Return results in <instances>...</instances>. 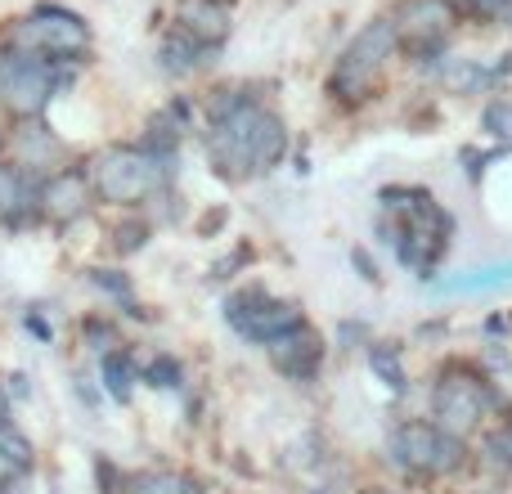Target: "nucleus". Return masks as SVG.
<instances>
[{
    "label": "nucleus",
    "mask_w": 512,
    "mask_h": 494,
    "mask_svg": "<svg viewBox=\"0 0 512 494\" xmlns=\"http://www.w3.org/2000/svg\"><path fill=\"white\" fill-rule=\"evenodd\" d=\"M283 153H288V126L279 113H270L256 99L207 126V158H212L216 176L234 180V185L270 176L283 162Z\"/></svg>",
    "instance_id": "f257e3e1"
},
{
    "label": "nucleus",
    "mask_w": 512,
    "mask_h": 494,
    "mask_svg": "<svg viewBox=\"0 0 512 494\" xmlns=\"http://www.w3.org/2000/svg\"><path fill=\"white\" fill-rule=\"evenodd\" d=\"M171 167L176 162L153 158L144 144H108V149H99L90 158L86 176H90L95 198L117 203V207H140L171 185Z\"/></svg>",
    "instance_id": "f03ea898"
},
{
    "label": "nucleus",
    "mask_w": 512,
    "mask_h": 494,
    "mask_svg": "<svg viewBox=\"0 0 512 494\" xmlns=\"http://www.w3.org/2000/svg\"><path fill=\"white\" fill-rule=\"evenodd\" d=\"M9 50L18 54H41V59L68 63L90 54V27L81 23V14L63 5H36L27 18H18L9 32Z\"/></svg>",
    "instance_id": "7ed1b4c3"
},
{
    "label": "nucleus",
    "mask_w": 512,
    "mask_h": 494,
    "mask_svg": "<svg viewBox=\"0 0 512 494\" xmlns=\"http://www.w3.org/2000/svg\"><path fill=\"white\" fill-rule=\"evenodd\" d=\"M396 45H400L396 23H391V18H373V23L360 27V32H355V41L342 50L333 77H328V90H333V95H342L346 104H360V99L373 90L382 63L391 59V50H396Z\"/></svg>",
    "instance_id": "20e7f679"
},
{
    "label": "nucleus",
    "mask_w": 512,
    "mask_h": 494,
    "mask_svg": "<svg viewBox=\"0 0 512 494\" xmlns=\"http://www.w3.org/2000/svg\"><path fill=\"white\" fill-rule=\"evenodd\" d=\"M63 81H68V63L9 50L5 77H0V104H5L18 122H32V117H41L45 108H50L54 90H59Z\"/></svg>",
    "instance_id": "39448f33"
},
{
    "label": "nucleus",
    "mask_w": 512,
    "mask_h": 494,
    "mask_svg": "<svg viewBox=\"0 0 512 494\" xmlns=\"http://www.w3.org/2000/svg\"><path fill=\"white\" fill-rule=\"evenodd\" d=\"M391 459L396 468L418 472V477H450V472L463 468V441L450 432H441L436 423H423V418H409L391 432Z\"/></svg>",
    "instance_id": "423d86ee"
},
{
    "label": "nucleus",
    "mask_w": 512,
    "mask_h": 494,
    "mask_svg": "<svg viewBox=\"0 0 512 494\" xmlns=\"http://www.w3.org/2000/svg\"><path fill=\"white\" fill-rule=\"evenodd\" d=\"M225 324L256 346H270L279 337H288L292 328L306 324V315H301L297 301H279L261 283H252V288H239L225 297Z\"/></svg>",
    "instance_id": "0eeeda50"
},
{
    "label": "nucleus",
    "mask_w": 512,
    "mask_h": 494,
    "mask_svg": "<svg viewBox=\"0 0 512 494\" xmlns=\"http://www.w3.org/2000/svg\"><path fill=\"white\" fill-rule=\"evenodd\" d=\"M499 405V396L486 387V378H468V373H441V382H436L432 391V418L441 432L450 436H468L481 427V418H486V409Z\"/></svg>",
    "instance_id": "6e6552de"
},
{
    "label": "nucleus",
    "mask_w": 512,
    "mask_h": 494,
    "mask_svg": "<svg viewBox=\"0 0 512 494\" xmlns=\"http://www.w3.org/2000/svg\"><path fill=\"white\" fill-rule=\"evenodd\" d=\"M454 18H459L454 14V0H405L391 23H396V36L414 54L436 59V54L445 50V36H450Z\"/></svg>",
    "instance_id": "1a4fd4ad"
},
{
    "label": "nucleus",
    "mask_w": 512,
    "mask_h": 494,
    "mask_svg": "<svg viewBox=\"0 0 512 494\" xmlns=\"http://www.w3.org/2000/svg\"><path fill=\"white\" fill-rule=\"evenodd\" d=\"M95 203L86 171H54L41 180V216L54 225H72L86 216V207Z\"/></svg>",
    "instance_id": "9d476101"
},
{
    "label": "nucleus",
    "mask_w": 512,
    "mask_h": 494,
    "mask_svg": "<svg viewBox=\"0 0 512 494\" xmlns=\"http://www.w3.org/2000/svg\"><path fill=\"white\" fill-rule=\"evenodd\" d=\"M265 351H270V364H274V369H279L288 382H310L319 369H324V337H319L310 324L292 328L288 337L270 342Z\"/></svg>",
    "instance_id": "9b49d317"
},
{
    "label": "nucleus",
    "mask_w": 512,
    "mask_h": 494,
    "mask_svg": "<svg viewBox=\"0 0 512 494\" xmlns=\"http://www.w3.org/2000/svg\"><path fill=\"white\" fill-rule=\"evenodd\" d=\"M59 153H63V144L54 140V131L41 122V117L18 122V131H14V167H23L27 176L45 180V176H54L50 167L59 162Z\"/></svg>",
    "instance_id": "f8f14e48"
},
{
    "label": "nucleus",
    "mask_w": 512,
    "mask_h": 494,
    "mask_svg": "<svg viewBox=\"0 0 512 494\" xmlns=\"http://www.w3.org/2000/svg\"><path fill=\"white\" fill-rule=\"evenodd\" d=\"M41 212V180L27 176L14 162H0V221L23 225Z\"/></svg>",
    "instance_id": "ddd939ff"
},
{
    "label": "nucleus",
    "mask_w": 512,
    "mask_h": 494,
    "mask_svg": "<svg viewBox=\"0 0 512 494\" xmlns=\"http://www.w3.org/2000/svg\"><path fill=\"white\" fill-rule=\"evenodd\" d=\"M176 27L221 50V41L230 36V5L225 0H176Z\"/></svg>",
    "instance_id": "4468645a"
},
{
    "label": "nucleus",
    "mask_w": 512,
    "mask_h": 494,
    "mask_svg": "<svg viewBox=\"0 0 512 494\" xmlns=\"http://www.w3.org/2000/svg\"><path fill=\"white\" fill-rule=\"evenodd\" d=\"M162 72H171V77H189V72L207 68V63H216V50L203 41H194L189 32H180V27H171L167 36H162Z\"/></svg>",
    "instance_id": "2eb2a0df"
},
{
    "label": "nucleus",
    "mask_w": 512,
    "mask_h": 494,
    "mask_svg": "<svg viewBox=\"0 0 512 494\" xmlns=\"http://www.w3.org/2000/svg\"><path fill=\"white\" fill-rule=\"evenodd\" d=\"M135 382H140V364H135L126 351L99 355V391H108L117 405H131Z\"/></svg>",
    "instance_id": "dca6fc26"
},
{
    "label": "nucleus",
    "mask_w": 512,
    "mask_h": 494,
    "mask_svg": "<svg viewBox=\"0 0 512 494\" xmlns=\"http://www.w3.org/2000/svg\"><path fill=\"white\" fill-rule=\"evenodd\" d=\"M90 283H95V288L104 292V297L122 301L126 315H140V301H135V283H131V274H122V270H90Z\"/></svg>",
    "instance_id": "f3484780"
},
{
    "label": "nucleus",
    "mask_w": 512,
    "mask_h": 494,
    "mask_svg": "<svg viewBox=\"0 0 512 494\" xmlns=\"http://www.w3.org/2000/svg\"><path fill=\"white\" fill-rule=\"evenodd\" d=\"M369 364H373V373H378V378L387 382L391 391H405V387H409V382H405V369H400V351H396V346H387V342L369 346Z\"/></svg>",
    "instance_id": "a211bd4d"
},
{
    "label": "nucleus",
    "mask_w": 512,
    "mask_h": 494,
    "mask_svg": "<svg viewBox=\"0 0 512 494\" xmlns=\"http://www.w3.org/2000/svg\"><path fill=\"white\" fill-rule=\"evenodd\" d=\"M140 378L149 382L153 391H176V387H180V378H185V369H180L176 355H153V360L140 369Z\"/></svg>",
    "instance_id": "6ab92c4d"
},
{
    "label": "nucleus",
    "mask_w": 512,
    "mask_h": 494,
    "mask_svg": "<svg viewBox=\"0 0 512 494\" xmlns=\"http://www.w3.org/2000/svg\"><path fill=\"white\" fill-rule=\"evenodd\" d=\"M81 337H86V346L95 355H108V351H122V337H117V324L104 315H90L86 324H81Z\"/></svg>",
    "instance_id": "aec40b11"
},
{
    "label": "nucleus",
    "mask_w": 512,
    "mask_h": 494,
    "mask_svg": "<svg viewBox=\"0 0 512 494\" xmlns=\"http://www.w3.org/2000/svg\"><path fill=\"white\" fill-rule=\"evenodd\" d=\"M0 450L9 454V459L18 463L23 472H32V463H36V450H32V441H27L23 432H18L14 423H0Z\"/></svg>",
    "instance_id": "412c9836"
},
{
    "label": "nucleus",
    "mask_w": 512,
    "mask_h": 494,
    "mask_svg": "<svg viewBox=\"0 0 512 494\" xmlns=\"http://www.w3.org/2000/svg\"><path fill=\"white\" fill-rule=\"evenodd\" d=\"M481 126H486L495 140H512V104L508 99H490L486 113H481Z\"/></svg>",
    "instance_id": "4be33fe9"
},
{
    "label": "nucleus",
    "mask_w": 512,
    "mask_h": 494,
    "mask_svg": "<svg viewBox=\"0 0 512 494\" xmlns=\"http://www.w3.org/2000/svg\"><path fill=\"white\" fill-rule=\"evenodd\" d=\"M95 481H99V494H126L131 490V477H122V468H117L113 459H104V454L95 459Z\"/></svg>",
    "instance_id": "5701e85b"
},
{
    "label": "nucleus",
    "mask_w": 512,
    "mask_h": 494,
    "mask_svg": "<svg viewBox=\"0 0 512 494\" xmlns=\"http://www.w3.org/2000/svg\"><path fill=\"white\" fill-rule=\"evenodd\" d=\"M144 243H149V225H144V221H126V225H117V239H113V247H117L122 256L140 252Z\"/></svg>",
    "instance_id": "b1692460"
},
{
    "label": "nucleus",
    "mask_w": 512,
    "mask_h": 494,
    "mask_svg": "<svg viewBox=\"0 0 512 494\" xmlns=\"http://www.w3.org/2000/svg\"><path fill=\"white\" fill-rule=\"evenodd\" d=\"M486 459L495 463V468H512V423L499 427L495 436H486Z\"/></svg>",
    "instance_id": "393cba45"
},
{
    "label": "nucleus",
    "mask_w": 512,
    "mask_h": 494,
    "mask_svg": "<svg viewBox=\"0 0 512 494\" xmlns=\"http://www.w3.org/2000/svg\"><path fill=\"white\" fill-rule=\"evenodd\" d=\"M477 18H512V0H468Z\"/></svg>",
    "instance_id": "a878e982"
},
{
    "label": "nucleus",
    "mask_w": 512,
    "mask_h": 494,
    "mask_svg": "<svg viewBox=\"0 0 512 494\" xmlns=\"http://www.w3.org/2000/svg\"><path fill=\"white\" fill-rule=\"evenodd\" d=\"M5 396L14 400V405H23V400L32 396V378H27V373H9V378H5Z\"/></svg>",
    "instance_id": "bb28decb"
},
{
    "label": "nucleus",
    "mask_w": 512,
    "mask_h": 494,
    "mask_svg": "<svg viewBox=\"0 0 512 494\" xmlns=\"http://www.w3.org/2000/svg\"><path fill=\"white\" fill-rule=\"evenodd\" d=\"M23 324H27V333H36V337H41V342H54V333H50V324H45V315H41V310H27V319H23Z\"/></svg>",
    "instance_id": "cd10ccee"
},
{
    "label": "nucleus",
    "mask_w": 512,
    "mask_h": 494,
    "mask_svg": "<svg viewBox=\"0 0 512 494\" xmlns=\"http://www.w3.org/2000/svg\"><path fill=\"white\" fill-rule=\"evenodd\" d=\"M351 261H355V270H360V279L378 283V265L369 261V252H364V247H355V252H351Z\"/></svg>",
    "instance_id": "c85d7f7f"
},
{
    "label": "nucleus",
    "mask_w": 512,
    "mask_h": 494,
    "mask_svg": "<svg viewBox=\"0 0 512 494\" xmlns=\"http://www.w3.org/2000/svg\"><path fill=\"white\" fill-rule=\"evenodd\" d=\"M18 477H23V468H18V463L14 459H9V454L5 450H0V486H14V481Z\"/></svg>",
    "instance_id": "c756f323"
},
{
    "label": "nucleus",
    "mask_w": 512,
    "mask_h": 494,
    "mask_svg": "<svg viewBox=\"0 0 512 494\" xmlns=\"http://www.w3.org/2000/svg\"><path fill=\"white\" fill-rule=\"evenodd\" d=\"M77 396H81V400H86V405H90V409H95V405H99V400H104V391H95V387H90V378H77Z\"/></svg>",
    "instance_id": "7c9ffc66"
},
{
    "label": "nucleus",
    "mask_w": 512,
    "mask_h": 494,
    "mask_svg": "<svg viewBox=\"0 0 512 494\" xmlns=\"http://www.w3.org/2000/svg\"><path fill=\"white\" fill-rule=\"evenodd\" d=\"M221 225H225V212H207L198 230H203V234H216V230H221Z\"/></svg>",
    "instance_id": "2f4dec72"
},
{
    "label": "nucleus",
    "mask_w": 512,
    "mask_h": 494,
    "mask_svg": "<svg viewBox=\"0 0 512 494\" xmlns=\"http://www.w3.org/2000/svg\"><path fill=\"white\" fill-rule=\"evenodd\" d=\"M9 405H14V400L5 396V382H0V423H9Z\"/></svg>",
    "instance_id": "473e14b6"
},
{
    "label": "nucleus",
    "mask_w": 512,
    "mask_h": 494,
    "mask_svg": "<svg viewBox=\"0 0 512 494\" xmlns=\"http://www.w3.org/2000/svg\"><path fill=\"white\" fill-rule=\"evenodd\" d=\"M5 59H9V50H5V45H0V77H5Z\"/></svg>",
    "instance_id": "72a5a7b5"
},
{
    "label": "nucleus",
    "mask_w": 512,
    "mask_h": 494,
    "mask_svg": "<svg viewBox=\"0 0 512 494\" xmlns=\"http://www.w3.org/2000/svg\"><path fill=\"white\" fill-rule=\"evenodd\" d=\"M508 23H512V18H508Z\"/></svg>",
    "instance_id": "f704fd0d"
},
{
    "label": "nucleus",
    "mask_w": 512,
    "mask_h": 494,
    "mask_svg": "<svg viewBox=\"0 0 512 494\" xmlns=\"http://www.w3.org/2000/svg\"><path fill=\"white\" fill-rule=\"evenodd\" d=\"M387 494H391V490H387Z\"/></svg>",
    "instance_id": "c9c22d12"
}]
</instances>
